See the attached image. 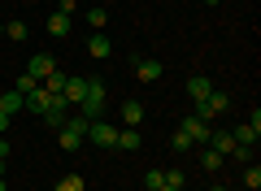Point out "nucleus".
<instances>
[{
  "label": "nucleus",
  "instance_id": "obj_24",
  "mask_svg": "<svg viewBox=\"0 0 261 191\" xmlns=\"http://www.w3.org/2000/svg\"><path fill=\"white\" fill-rule=\"evenodd\" d=\"M244 187H248V191L261 187V170H257V165H248V170H244Z\"/></svg>",
  "mask_w": 261,
  "mask_h": 191
},
{
  "label": "nucleus",
  "instance_id": "obj_28",
  "mask_svg": "<svg viewBox=\"0 0 261 191\" xmlns=\"http://www.w3.org/2000/svg\"><path fill=\"white\" fill-rule=\"evenodd\" d=\"M161 182H166V174H161V170H148V178H144V187H148V191H157Z\"/></svg>",
  "mask_w": 261,
  "mask_h": 191
},
{
  "label": "nucleus",
  "instance_id": "obj_9",
  "mask_svg": "<svg viewBox=\"0 0 261 191\" xmlns=\"http://www.w3.org/2000/svg\"><path fill=\"white\" fill-rule=\"evenodd\" d=\"M83 96H87V78L70 74V78H65V91H61V100H65V104H79Z\"/></svg>",
  "mask_w": 261,
  "mask_h": 191
},
{
  "label": "nucleus",
  "instance_id": "obj_7",
  "mask_svg": "<svg viewBox=\"0 0 261 191\" xmlns=\"http://www.w3.org/2000/svg\"><path fill=\"white\" fill-rule=\"evenodd\" d=\"M53 70H57V57H48V52H35V57L27 61V74H35L39 83H44V78H48Z\"/></svg>",
  "mask_w": 261,
  "mask_h": 191
},
{
  "label": "nucleus",
  "instance_id": "obj_33",
  "mask_svg": "<svg viewBox=\"0 0 261 191\" xmlns=\"http://www.w3.org/2000/svg\"><path fill=\"white\" fill-rule=\"evenodd\" d=\"M157 191H183V187H170V182H161V187Z\"/></svg>",
  "mask_w": 261,
  "mask_h": 191
},
{
  "label": "nucleus",
  "instance_id": "obj_6",
  "mask_svg": "<svg viewBox=\"0 0 261 191\" xmlns=\"http://www.w3.org/2000/svg\"><path fill=\"white\" fill-rule=\"evenodd\" d=\"M87 52H92L96 61H105V57H113V39L105 35V31H92V35H87Z\"/></svg>",
  "mask_w": 261,
  "mask_h": 191
},
{
  "label": "nucleus",
  "instance_id": "obj_36",
  "mask_svg": "<svg viewBox=\"0 0 261 191\" xmlns=\"http://www.w3.org/2000/svg\"><path fill=\"white\" fill-rule=\"evenodd\" d=\"M0 39H5V22H0Z\"/></svg>",
  "mask_w": 261,
  "mask_h": 191
},
{
  "label": "nucleus",
  "instance_id": "obj_14",
  "mask_svg": "<svg viewBox=\"0 0 261 191\" xmlns=\"http://www.w3.org/2000/svg\"><path fill=\"white\" fill-rule=\"evenodd\" d=\"M122 122H126V126H140L144 122V104L140 100H122Z\"/></svg>",
  "mask_w": 261,
  "mask_h": 191
},
{
  "label": "nucleus",
  "instance_id": "obj_20",
  "mask_svg": "<svg viewBox=\"0 0 261 191\" xmlns=\"http://www.w3.org/2000/svg\"><path fill=\"white\" fill-rule=\"evenodd\" d=\"M87 182L79 178V174H61V178H57V191H83Z\"/></svg>",
  "mask_w": 261,
  "mask_h": 191
},
{
  "label": "nucleus",
  "instance_id": "obj_22",
  "mask_svg": "<svg viewBox=\"0 0 261 191\" xmlns=\"http://www.w3.org/2000/svg\"><path fill=\"white\" fill-rule=\"evenodd\" d=\"M105 22H109V13H105L100 5H92V9H87V26H96V31H100Z\"/></svg>",
  "mask_w": 261,
  "mask_h": 191
},
{
  "label": "nucleus",
  "instance_id": "obj_4",
  "mask_svg": "<svg viewBox=\"0 0 261 191\" xmlns=\"http://www.w3.org/2000/svg\"><path fill=\"white\" fill-rule=\"evenodd\" d=\"M87 139H92V144H100V148H113V144H118V130L100 118V122H92V126H87Z\"/></svg>",
  "mask_w": 261,
  "mask_h": 191
},
{
  "label": "nucleus",
  "instance_id": "obj_21",
  "mask_svg": "<svg viewBox=\"0 0 261 191\" xmlns=\"http://www.w3.org/2000/svg\"><path fill=\"white\" fill-rule=\"evenodd\" d=\"M35 87H39V78H35V74H27V70L18 74V83H13V91H22V96H31Z\"/></svg>",
  "mask_w": 261,
  "mask_h": 191
},
{
  "label": "nucleus",
  "instance_id": "obj_12",
  "mask_svg": "<svg viewBox=\"0 0 261 191\" xmlns=\"http://www.w3.org/2000/svg\"><path fill=\"white\" fill-rule=\"evenodd\" d=\"M65 109H70V104H65L61 96H57V100H53V109L44 113V122H48V126H57V130H61V126H65V118H70V113H65Z\"/></svg>",
  "mask_w": 261,
  "mask_h": 191
},
{
  "label": "nucleus",
  "instance_id": "obj_5",
  "mask_svg": "<svg viewBox=\"0 0 261 191\" xmlns=\"http://www.w3.org/2000/svg\"><path fill=\"white\" fill-rule=\"evenodd\" d=\"M178 130H183L192 144H209V122H200L196 113H192V118H183V126H178Z\"/></svg>",
  "mask_w": 261,
  "mask_h": 191
},
{
  "label": "nucleus",
  "instance_id": "obj_32",
  "mask_svg": "<svg viewBox=\"0 0 261 191\" xmlns=\"http://www.w3.org/2000/svg\"><path fill=\"white\" fill-rule=\"evenodd\" d=\"M0 130H9V113H0Z\"/></svg>",
  "mask_w": 261,
  "mask_h": 191
},
{
  "label": "nucleus",
  "instance_id": "obj_15",
  "mask_svg": "<svg viewBox=\"0 0 261 191\" xmlns=\"http://www.w3.org/2000/svg\"><path fill=\"white\" fill-rule=\"evenodd\" d=\"M135 74H140L144 83H157L161 74H166V65H161V61H140V65H135Z\"/></svg>",
  "mask_w": 261,
  "mask_h": 191
},
{
  "label": "nucleus",
  "instance_id": "obj_2",
  "mask_svg": "<svg viewBox=\"0 0 261 191\" xmlns=\"http://www.w3.org/2000/svg\"><path fill=\"white\" fill-rule=\"evenodd\" d=\"M87 126H92V122H87L83 113H79V118H65V126H61V135H57V144H61L65 152H74V148L87 139Z\"/></svg>",
  "mask_w": 261,
  "mask_h": 191
},
{
  "label": "nucleus",
  "instance_id": "obj_3",
  "mask_svg": "<svg viewBox=\"0 0 261 191\" xmlns=\"http://www.w3.org/2000/svg\"><path fill=\"white\" fill-rule=\"evenodd\" d=\"M226 109H231V96H222V91H209L205 100H196V118L200 122H218Z\"/></svg>",
  "mask_w": 261,
  "mask_h": 191
},
{
  "label": "nucleus",
  "instance_id": "obj_34",
  "mask_svg": "<svg viewBox=\"0 0 261 191\" xmlns=\"http://www.w3.org/2000/svg\"><path fill=\"white\" fill-rule=\"evenodd\" d=\"M0 191H9V182H5V178H0Z\"/></svg>",
  "mask_w": 261,
  "mask_h": 191
},
{
  "label": "nucleus",
  "instance_id": "obj_25",
  "mask_svg": "<svg viewBox=\"0 0 261 191\" xmlns=\"http://www.w3.org/2000/svg\"><path fill=\"white\" fill-rule=\"evenodd\" d=\"M170 144H174V152H192V148H196V144H192V139H187V135H183V130H174V139H170Z\"/></svg>",
  "mask_w": 261,
  "mask_h": 191
},
{
  "label": "nucleus",
  "instance_id": "obj_18",
  "mask_svg": "<svg viewBox=\"0 0 261 191\" xmlns=\"http://www.w3.org/2000/svg\"><path fill=\"white\" fill-rule=\"evenodd\" d=\"M65 78H70V74H65L61 65H57V70H53V74L44 78V91H53V96H61V91H65Z\"/></svg>",
  "mask_w": 261,
  "mask_h": 191
},
{
  "label": "nucleus",
  "instance_id": "obj_35",
  "mask_svg": "<svg viewBox=\"0 0 261 191\" xmlns=\"http://www.w3.org/2000/svg\"><path fill=\"white\" fill-rule=\"evenodd\" d=\"M209 191H226V187H222V182H218V187H209Z\"/></svg>",
  "mask_w": 261,
  "mask_h": 191
},
{
  "label": "nucleus",
  "instance_id": "obj_23",
  "mask_svg": "<svg viewBox=\"0 0 261 191\" xmlns=\"http://www.w3.org/2000/svg\"><path fill=\"white\" fill-rule=\"evenodd\" d=\"M200 165H205V170H222V152L205 148V152H200Z\"/></svg>",
  "mask_w": 261,
  "mask_h": 191
},
{
  "label": "nucleus",
  "instance_id": "obj_13",
  "mask_svg": "<svg viewBox=\"0 0 261 191\" xmlns=\"http://www.w3.org/2000/svg\"><path fill=\"white\" fill-rule=\"evenodd\" d=\"M209 91H214V83H209L205 74H196V78H187V96H192V100H205Z\"/></svg>",
  "mask_w": 261,
  "mask_h": 191
},
{
  "label": "nucleus",
  "instance_id": "obj_16",
  "mask_svg": "<svg viewBox=\"0 0 261 191\" xmlns=\"http://www.w3.org/2000/svg\"><path fill=\"white\" fill-rule=\"evenodd\" d=\"M113 148H122V152H135V148H140V130H135V126L118 130V144H113Z\"/></svg>",
  "mask_w": 261,
  "mask_h": 191
},
{
  "label": "nucleus",
  "instance_id": "obj_19",
  "mask_svg": "<svg viewBox=\"0 0 261 191\" xmlns=\"http://www.w3.org/2000/svg\"><path fill=\"white\" fill-rule=\"evenodd\" d=\"M48 35H70V18H65V13H53V18H48Z\"/></svg>",
  "mask_w": 261,
  "mask_h": 191
},
{
  "label": "nucleus",
  "instance_id": "obj_17",
  "mask_svg": "<svg viewBox=\"0 0 261 191\" xmlns=\"http://www.w3.org/2000/svg\"><path fill=\"white\" fill-rule=\"evenodd\" d=\"M231 135H235V144H244V148H252V144H257V135H261V130L252 126V122H244V126H235Z\"/></svg>",
  "mask_w": 261,
  "mask_h": 191
},
{
  "label": "nucleus",
  "instance_id": "obj_29",
  "mask_svg": "<svg viewBox=\"0 0 261 191\" xmlns=\"http://www.w3.org/2000/svg\"><path fill=\"white\" fill-rule=\"evenodd\" d=\"M166 182H170V187H187V178H183V170H166Z\"/></svg>",
  "mask_w": 261,
  "mask_h": 191
},
{
  "label": "nucleus",
  "instance_id": "obj_30",
  "mask_svg": "<svg viewBox=\"0 0 261 191\" xmlns=\"http://www.w3.org/2000/svg\"><path fill=\"white\" fill-rule=\"evenodd\" d=\"M74 9H79V0H61V5H57V13H65V18H70Z\"/></svg>",
  "mask_w": 261,
  "mask_h": 191
},
{
  "label": "nucleus",
  "instance_id": "obj_26",
  "mask_svg": "<svg viewBox=\"0 0 261 191\" xmlns=\"http://www.w3.org/2000/svg\"><path fill=\"white\" fill-rule=\"evenodd\" d=\"M5 35L18 44V39H27V26H22V22H9V26H5Z\"/></svg>",
  "mask_w": 261,
  "mask_h": 191
},
{
  "label": "nucleus",
  "instance_id": "obj_11",
  "mask_svg": "<svg viewBox=\"0 0 261 191\" xmlns=\"http://www.w3.org/2000/svg\"><path fill=\"white\" fill-rule=\"evenodd\" d=\"M209 148H214V152H222V156H231L235 135H231V130H209Z\"/></svg>",
  "mask_w": 261,
  "mask_h": 191
},
{
  "label": "nucleus",
  "instance_id": "obj_31",
  "mask_svg": "<svg viewBox=\"0 0 261 191\" xmlns=\"http://www.w3.org/2000/svg\"><path fill=\"white\" fill-rule=\"evenodd\" d=\"M0 161H9V139H0Z\"/></svg>",
  "mask_w": 261,
  "mask_h": 191
},
{
  "label": "nucleus",
  "instance_id": "obj_10",
  "mask_svg": "<svg viewBox=\"0 0 261 191\" xmlns=\"http://www.w3.org/2000/svg\"><path fill=\"white\" fill-rule=\"evenodd\" d=\"M27 109V96H22V91H0V113H22Z\"/></svg>",
  "mask_w": 261,
  "mask_h": 191
},
{
  "label": "nucleus",
  "instance_id": "obj_8",
  "mask_svg": "<svg viewBox=\"0 0 261 191\" xmlns=\"http://www.w3.org/2000/svg\"><path fill=\"white\" fill-rule=\"evenodd\" d=\"M53 100H57V96H53V91H44V83H39V87L31 91V96H27V109H31V113H39V118H44V113L53 109Z\"/></svg>",
  "mask_w": 261,
  "mask_h": 191
},
{
  "label": "nucleus",
  "instance_id": "obj_1",
  "mask_svg": "<svg viewBox=\"0 0 261 191\" xmlns=\"http://www.w3.org/2000/svg\"><path fill=\"white\" fill-rule=\"evenodd\" d=\"M105 96H109L105 83H100V78H87V96L79 100V113H83L87 122H100V118H105Z\"/></svg>",
  "mask_w": 261,
  "mask_h": 191
},
{
  "label": "nucleus",
  "instance_id": "obj_27",
  "mask_svg": "<svg viewBox=\"0 0 261 191\" xmlns=\"http://www.w3.org/2000/svg\"><path fill=\"white\" fill-rule=\"evenodd\" d=\"M231 156H235V161H240V165H248V161H252V148H244V144H235V148H231Z\"/></svg>",
  "mask_w": 261,
  "mask_h": 191
}]
</instances>
